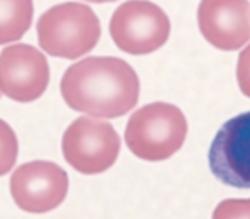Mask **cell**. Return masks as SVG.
Returning <instances> with one entry per match:
<instances>
[{
	"label": "cell",
	"mask_w": 250,
	"mask_h": 219,
	"mask_svg": "<svg viewBox=\"0 0 250 219\" xmlns=\"http://www.w3.org/2000/svg\"><path fill=\"white\" fill-rule=\"evenodd\" d=\"M60 92L75 111L117 119L138 104L141 83L135 69L119 57H88L66 69Z\"/></svg>",
	"instance_id": "1"
},
{
	"label": "cell",
	"mask_w": 250,
	"mask_h": 219,
	"mask_svg": "<svg viewBox=\"0 0 250 219\" xmlns=\"http://www.w3.org/2000/svg\"><path fill=\"white\" fill-rule=\"evenodd\" d=\"M183 111L168 102H152L136 110L125 130L129 151L148 162H160L177 154L188 138Z\"/></svg>",
	"instance_id": "2"
},
{
	"label": "cell",
	"mask_w": 250,
	"mask_h": 219,
	"mask_svg": "<svg viewBox=\"0 0 250 219\" xmlns=\"http://www.w3.org/2000/svg\"><path fill=\"white\" fill-rule=\"evenodd\" d=\"M40 47L53 57L76 60L89 53L101 37V25L94 10L78 1L50 7L37 22Z\"/></svg>",
	"instance_id": "3"
},
{
	"label": "cell",
	"mask_w": 250,
	"mask_h": 219,
	"mask_svg": "<svg viewBox=\"0 0 250 219\" xmlns=\"http://www.w3.org/2000/svg\"><path fill=\"white\" fill-rule=\"evenodd\" d=\"M122 140L114 127L101 119L79 117L64 132L62 152L66 162L83 176L110 170L119 158Z\"/></svg>",
	"instance_id": "4"
},
{
	"label": "cell",
	"mask_w": 250,
	"mask_h": 219,
	"mask_svg": "<svg viewBox=\"0 0 250 219\" xmlns=\"http://www.w3.org/2000/svg\"><path fill=\"white\" fill-rule=\"evenodd\" d=\"M171 22L167 13L148 0H129L120 4L110 20L114 44L133 56L149 54L170 38Z\"/></svg>",
	"instance_id": "5"
},
{
	"label": "cell",
	"mask_w": 250,
	"mask_h": 219,
	"mask_svg": "<svg viewBox=\"0 0 250 219\" xmlns=\"http://www.w3.org/2000/svg\"><path fill=\"white\" fill-rule=\"evenodd\" d=\"M15 205L28 214H47L57 209L67 198V173L51 161H31L19 165L9 179Z\"/></svg>",
	"instance_id": "6"
},
{
	"label": "cell",
	"mask_w": 250,
	"mask_h": 219,
	"mask_svg": "<svg viewBox=\"0 0 250 219\" xmlns=\"http://www.w3.org/2000/svg\"><path fill=\"white\" fill-rule=\"evenodd\" d=\"M208 162L212 174L223 184L250 189V111L221 126L211 143Z\"/></svg>",
	"instance_id": "7"
},
{
	"label": "cell",
	"mask_w": 250,
	"mask_h": 219,
	"mask_svg": "<svg viewBox=\"0 0 250 219\" xmlns=\"http://www.w3.org/2000/svg\"><path fill=\"white\" fill-rule=\"evenodd\" d=\"M50 67L45 56L29 44H15L0 53V92L18 102H32L47 89Z\"/></svg>",
	"instance_id": "8"
},
{
	"label": "cell",
	"mask_w": 250,
	"mask_h": 219,
	"mask_svg": "<svg viewBox=\"0 0 250 219\" xmlns=\"http://www.w3.org/2000/svg\"><path fill=\"white\" fill-rule=\"evenodd\" d=\"M198 25L212 47L240 50L250 41L249 0H201Z\"/></svg>",
	"instance_id": "9"
},
{
	"label": "cell",
	"mask_w": 250,
	"mask_h": 219,
	"mask_svg": "<svg viewBox=\"0 0 250 219\" xmlns=\"http://www.w3.org/2000/svg\"><path fill=\"white\" fill-rule=\"evenodd\" d=\"M32 0H0V44L18 41L32 23Z\"/></svg>",
	"instance_id": "10"
},
{
	"label": "cell",
	"mask_w": 250,
	"mask_h": 219,
	"mask_svg": "<svg viewBox=\"0 0 250 219\" xmlns=\"http://www.w3.org/2000/svg\"><path fill=\"white\" fill-rule=\"evenodd\" d=\"M19 154V143L13 129L0 119V177L12 171Z\"/></svg>",
	"instance_id": "11"
},
{
	"label": "cell",
	"mask_w": 250,
	"mask_h": 219,
	"mask_svg": "<svg viewBox=\"0 0 250 219\" xmlns=\"http://www.w3.org/2000/svg\"><path fill=\"white\" fill-rule=\"evenodd\" d=\"M211 219H250V198L221 200Z\"/></svg>",
	"instance_id": "12"
},
{
	"label": "cell",
	"mask_w": 250,
	"mask_h": 219,
	"mask_svg": "<svg viewBox=\"0 0 250 219\" xmlns=\"http://www.w3.org/2000/svg\"><path fill=\"white\" fill-rule=\"evenodd\" d=\"M236 75L240 91L250 98V44L239 54Z\"/></svg>",
	"instance_id": "13"
},
{
	"label": "cell",
	"mask_w": 250,
	"mask_h": 219,
	"mask_svg": "<svg viewBox=\"0 0 250 219\" xmlns=\"http://www.w3.org/2000/svg\"><path fill=\"white\" fill-rule=\"evenodd\" d=\"M85 1H92V3H111L116 0H85Z\"/></svg>",
	"instance_id": "14"
}]
</instances>
